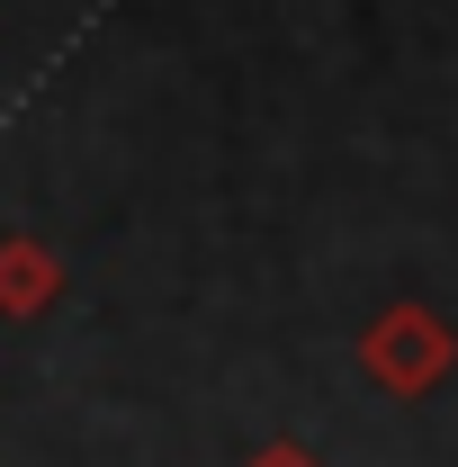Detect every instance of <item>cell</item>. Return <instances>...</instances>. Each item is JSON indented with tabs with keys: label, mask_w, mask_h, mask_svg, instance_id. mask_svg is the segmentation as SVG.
Segmentation results:
<instances>
[{
	"label": "cell",
	"mask_w": 458,
	"mask_h": 467,
	"mask_svg": "<svg viewBox=\"0 0 458 467\" xmlns=\"http://www.w3.org/2000/svg\"><path fill=\"white\" fill-rule=\"evenodd\" d=\"M359 368H369V387L378 396H432L441 378L458 368V324L441 306H422V296H396V306H378L369 315V333H359Z\"/></svg>",
	"instance_id": "obj_1"
},
{
	"label": "cell",
	"mask_w": 458,
	"mask_h": 467,
	"mask_svg": "<svg viewBox=\"0 0 458 467\" xmlns=\"http://www.w3.org/2000/svg\"><path fill=\"white\" fill-rule=\"evenodd\" d=\"M55 296H63L55 243H36V234H0V315H9V324H36Z\"/></svg>",
	"instance_id": "obj_2"
},
{
	"label": "cell",
	"mask_w": 458,
	"mask_h": 467,
	"mask_svg": "<svg viewBox=\"0 0 458 467\" xmlns=\"http://www.w3.org/2000/svg\"><path fill=\"white\" fill-rule=\"evenodd\" d=\"M243 467H324V459H315L306 441H261V450H252Z\"/></svg>",
	"instance_id": "obj_3"
}]
</instances>
